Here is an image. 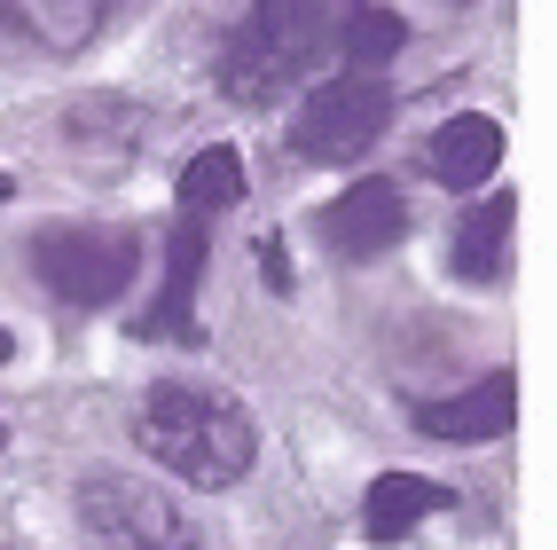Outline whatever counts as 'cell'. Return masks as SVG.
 <instances>
[{"instance_id":"1","label":"cell","mask_w":557,"mask_h":550,"mask_svg":"<svg viewBox=\"0 0 557 550\" xmlns=\"http://www.w3.org/2000/svg\"><path fill=\"white\" fill-rule=\"evenodd\" d=\"M134 440H141V456H158L189 488H236L259 456L251 410L212 386H150L134 410Z\"/></svg>"},{"instance_id":"2","label":"cell","mask_w":557,"mask_h":550,"mask_svg":"<svg viewBox=\"0 0 557 550\" xmlns=\"http://www.w3.org/2000/svg\"><path fill=\"white\" fill-rule=\"evenodd\" d=\"M369 9V0H251L244 32L228 40V56H220V87H228L236 102H275L307 80V71H322L330 56H338L346 24Z\"/></svg>"},{"instance_id":"3","label":"cell","mask_w":557,"mask_h":550,"mask_svg":"<svg viewBox=\"0 0 557 550\" xmlns=\"http://www.w3.org/2000/svg\"><path fill=\"white\" fill-rule=\"evenodd\" d=\"M79 527L95 550H205L181 503L134 472H87L79 480Z\"/></svg>"},{"instance_id":"4","label":"cell","mask_w":557,"mask_h":550,"mask_svg":"<svg viewBox=\"0 0 557 550\" xmlns=\"http://www.w3.org/2000/svg\"><path fill=\"white\" fill-rule=\"evenodd\" d=\"M393 126V87L377 71H338V80H322L299 119H290V142H299L307 166H354L361 150H377V134Z\"/></svg>"},{"instance_id":"5","label":"cell","mask_w":557,"mask_h":550,"mask_svg":"<svg viewBox=\"0 0 557 550\" xmlns=\"http://www.w3.org/2000/svg\"><path fill=\"white\" fill-rule=\"evenodd\" d=\"M141 268L134 229H48L32 236V276H40L63 307H110Z\"/></svg>"},{"instance_id":"6","label":"cell","mask_w":557,"mask_h":550,"mask_svg":"<svg viewBox=\"0 0 557 550\" xmlns=\"http://www.w3.org/2000/svg\"><path fill=\"white\" fill-rule=\"evenodd\" d=\"M205 229L212 220L181 212V229L165 244V291L158 307L134 322V339H173V346H205V322H197V276H205Z\"/></svg>"},{"instance_id":"7","label":"cell","mask_w":557,"mask_h":550,"mask_svg":"<svg viewBox=\"0 0 557 550\" xmlns=\"http://www.w3.org/2000/svg\"><path fill=\"white\" fill-rule=\"evenodd\" d=\"M408 236V205L393 181H354L338 205H322V244L338 252V260H377Z\"/></svg>"},{"instance_id":"8","label":"cell","mask_w":557,"mask_h":550,"mask_svg":"<svg viewBox=\"0 0 557 550\" xmlns=\"http://www.w3.org/2000/svg\"><path fill=\"white\" fill-rule=\"evenodd\" d=\"M119 0H0V32L16 48H40V56H79L102 40V24Z\"/></svg>"},{"instance_id":"9","label":"cell","mask_w":557,"mask_h":550,"mask_svg":"<svg viewBox=\"0 0 557 550\" xmlns=\"http://www.w3.org/2000/svg\"><path fill=\"white\" fill-rule=\"evenodd\" d=\"M518 425V378L495 370V378H479L463 393H440V401H417V432L432 440H495Z\"/></svg>"},{"instance_id":"10","label":"cell","mask_w":557,"mask_h":550,"mask_svg":"<svg viewBox=\"0 0 557 550\" xmlns=\"http://www.w3.org/2000/svg\"><path fill=\"white\" fill-rule=\"evenodd\" d=\"M503 166V126L479 119V110H463V119H448L432 142H424V173L440 181V190H463L479 197V181H487Z\"/></svg>"},{"instance_id":"11","label":"cell","mask_w":557,"mask_h":550,"mask_svg":"<svg viewBox=\"0 0 557 550\" xmlns=\"http://www.w3.org/2000/svg\"><path fill=\"white\" fill-rule=\"evenodd\" d=\"M510 229H518V197H479L463 220H456V244H448V268L463 283H495L510 268Z\"/></svg>"},{"instance_id":"12","label":"cell","mask_w":557,"mask_h":550,"mask_svg":"<svg viewBox=\"0 0 557 550\" xmlns=\"http://www.w3.org/2000/svg\"><path fill=\"white\" fill-rule=\"evenodd\" d=\"M456 496L440 488V480H417V472H377L361 496V527L369 542H400V535H417V520H432V511H448Z\"/></svg>"},{"instance_id":"13","label":"cell","mask_w":557,"mask_h":550,"mask_svg":"<svg viewBox=\"0 0 557 550\" xmlns=\"http://www.w3.org/2000/svg\"><path fill=\"white\" fill-rule=\"evenodd\" d=\"M236 197H244V158L228 150V142H212V150H197L189 166H181V212L212 220V212H228Z\"/></svg>"},{"instance_id":"14","label":"cell","mask_w":557,"mask_h":550,"mask_svg":"<svg viewBox=\"0 0 557 550\" xmlns=\"http://www.w3.org/2000/svg\"><path fill=\"white\" fill-rule=\"evenodd\" d=\"M400 40H408V24H400V16H385V9H361V16L346 24L338 56H346V71H377L385 56H400Z\"/></svg>"},{"instance_id":"15","label":"cell","mask_w":557,"mask_h":550,"mask_svg":"<svg viewBox=\"0 0 557 550\" xmlns=\"http://www.w3.org/2000/svg\"><path fill=\"white\" fill-rule=\"evenodd\" d=\"M9 197H16V181H9V173H0V205H9Z\"/></svg>"},{"instance_id":"16","label":"cell","mask_w":557,"mask_h":550,"mask_svg":"<svg viewBox=\"0 0 557 550\" xmlns=\"http://www.w3.org/2000/svg\"><path fill=\"white\" fill-rule=\"evenodd\" d=\"M0 362H9V330H0Z\"/></svg>"},{"instance_id":"17","label":"cell","mask_w":557,"mask_h":550,"mask_svg":"<svg viewBox=\"0 0 557 550\" xmlns=\"http://www.w3.org/2000/svg\"><path fill=\"white\" fill-rule=\"evenodd\" d=\"M0 440H9V425H0Z\"/></svg>"}]
</instances>
